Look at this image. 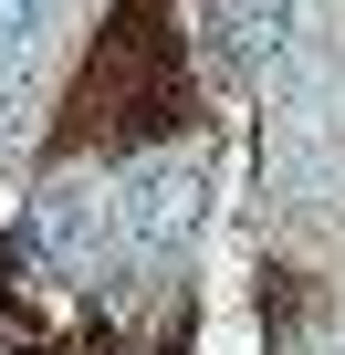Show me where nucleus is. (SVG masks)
Masks as SVG:
<instances>
[{"label":"nucleus","instance_id":"1","mask_svg":"<svg viewBox=\"0 0 345 355\" xmlns=\"http://www.w3.org/2000/svg\"><path fill=\"white\" fill-rule=\"evenodd\" d=\"M199 230V167L189 157H136L115 178V241L126 251H178Z\"/></svg>","mask_w":345,"mask_h":355},{"label":"nucleus","instance_id":"2","mask_svg":"<svg viewBox=\"0 0 345 355\" xmlns=\"http://www.w3.org/2000/svg\"><path fill=\"white\" fill-rule=\"evenodd\" d=\"M32 241L53 251V261H105V241H115V178H53V189L32 199Z\"/></svg>","mask_w":345,"mask_h":355},{"label":"nucleus","instance_id":"3","mask_svg":"<svg viewBox=\"0 0 345 355\" xmlns=\"http://www.w3.org/2000/svg\"><path fill=\"white\" fill-rule=\"evenodd\" d=\"M293 21H303V0H230V53L272 63V53H293Z\"/></svg>","mask_w":345,"mask_h":355},{"label":"nucleus","instance_id":"4","mask_svg":"<svg viewBox=\"0 0 345 355\" xmlns=\"http://www.w3.org/2000/svg\"><path fill=\"white\" fill-rule=\"evenodd\" d=\"M42 32H53V0H0V84L42 53Z\"/></svg>","mask_w":345,"mask_h":355}]
</instances>
